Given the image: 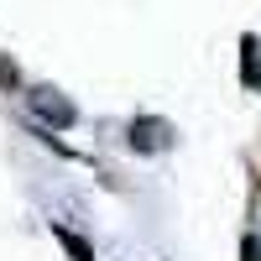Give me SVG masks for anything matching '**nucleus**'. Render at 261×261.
I'll return each mask as SVG.
<instances>
[{
    "instance_id": "obj_4",
    "label": "nucleus",
    "mask_w": 261,
    "mask_h": 261,
    "mask_svg": "<svg viewBox=\"0 0 261 261\" xmlns=\"http://www.w3.org/2000/svg\"><path fill=\"white\" fill-rule=\"evenodd\" d=\"M241 53H246V84H261V58H256V37L241 42Z\"/></svg>"
},
{
    "instance_id": "obj_1",
    "label": "nucleus",
    "mask_w": 261,
    "mask_h": 261,
    "mask_svg": "<svg viewBox=\"0 0 261 261\" xmlns=\"http://www.w3.org/2000/svg\"><path fill=\"white\" fill-rule=\"evenodd\" d=\"M32 105H37V110L47 115L53 125H68V120H73V105H68V99H58V89H37Z\"/></svg>"
},
{
    "instance_id": "obj_5",
    "label": "nucleus",
    "mask_w": 261,
    "mask_h": 261,
    "mask_svg": "<svg viewBox=\"0 0 261 261\" xmlns=\"http://www.w3.org/2000/svg\"><path fill=\"white\" fill-rule=\"evenodd\" d=\"M261 256V246H256V235H246V241H241V261H256Z\"/></svg>"
},
{
    "instance_id": "obj_2",
    "label": "nucleus",
    "mask_w": 261,
    "mask_h": 261,
    "mask_svg": "<svg viewBox=\"0 0 261 261\" xmlns=\"http://www.w3.org/2000/svg\"><path fill=\"white\" fill-rule=\"evenodd\" d=\"M130 146H136V151L167 146V125H162V120H136V125H130Z\"/></svg>"
},
{
    "instance_id": "obj_6",
    "label": "nucleus",
    "mask_w": 261,
    "mask_h": 261,
    "mask_svg": "<svg viewBox=\"0 0 261 261\" xmlns=\"http://www.w3.org/2000/svg\"><path fill=\"white\" fill-rule=\"evenodd\" d=\"M0 84H16V63H6V58H0Z\"/></svg>"
},
{
    "instance_id": "obj_3",
    "label": "nucleus",
    "mask_w": 261,
    "mask_h": 261,
    "mask_svg": "<svg viewBox=\"0 0 261 261\" xmlns=\"http://www.w3.org/2000/svg\"><path fill=\"white\" fill-rule=\"evenodd\" d=\"M58 241L68 246V256H73V261H94V251H89V241H79L73 230H58Z\"/></svg>"
}]
</instances>
